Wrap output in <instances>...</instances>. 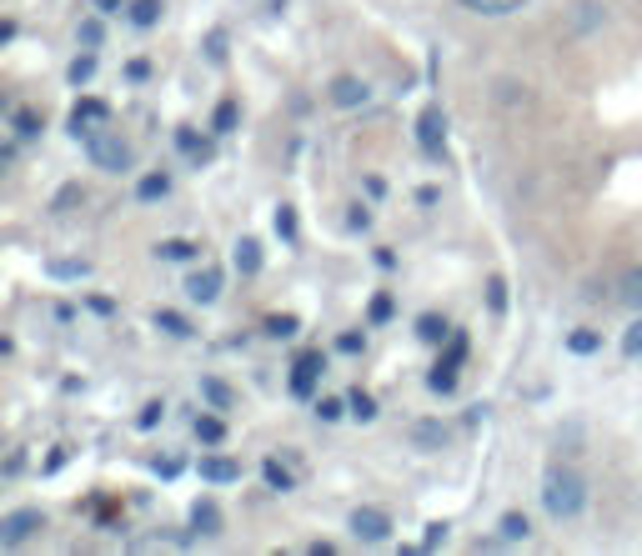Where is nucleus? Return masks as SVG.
Returning a JSON list of instances; mask_svg holds the SVG:
<instances>
[{
	"mask_svg": "<svg viewBox=\"0 0 642 556\" xmlns=\"http://www.w3.org/2000/svg\"><path fill=\"white\" fill-rule=\"evenodd\" d=\"M542 506H547L552 521L582 516V506H587V481H582L572 466H547V476H542Z\"/></svg>",
	"mask_w": 642,
	"mask_h": 556,
	"instance_id": "f257e3e1",
	"label": "nucleus"
},
{
	"mask_svg": "<svg viewBox=\"0 0 642 556\" xmlns=\"http://www.w3.org/2000/svg\"><path fill=\"white\" fill-rule=\"evenodd\" d=\"M81 146H86L91 166H101V171H111V176H121V171H131V166H136V151L121 141V131H101V126H91V131L81 136Z\"/></svg>",
	"mask_w": 642,
	"mask_h": 556,
	"instance_id": "f03ea898",
	"label": "nucleus"
},
{
	"mask_svg": "<svg viewBox=\"0 0 642 556\" xmlns=\"http://www.w3.org/2000/svg\"><path fill=\"white\" fill-rule=\"evenodd\" d=\"M41 531H46V516H41L36 506H21V511H11L6 521H0V546H6V551H16V546L36 541Z\"/></svg>",
	"mask_w": 642,
	"mask_h": 556,
	"instance_id": "7ed1b4c3",
	"label": "nucleus"
},
{
	"mask_svg": "<svg viewBox=\"0 0 642 556\" xmlns=\"http://www.w3.org/2000/svg\"><path fill=\"white\" fill-rule=\"evenodd\" d=\"M347 526H352V536L367 541V546H382V541L392 536V516H387L382 506H357V511L347 516Z\"/></svg>",
	"mask_w": 642,
	"mask_h": 556,
	"instance_id": "20e7f679",
	"label": "nucleus"
},
{
	"mask_svg": "<svg viewBox=\"0 0 642 556\" xmlns=\"http://www.w3.org/2000/svg\"><path fill=\"white\" fill-rule=\"evenodd\" d=\"M417 146H422L427 156H442V146H447V111H442V106H427V111L417 116Z\"/></svg>",
	"mask_w": 642,
	"mask_h": 556,
	"instance_id": "39448f33",
	"label": "nucleus"
},
{
	"mask_svg": "<svg viewBox=\"0 0 642 556\" xmlns=\"http://www.w3.org/2000/svg\"><path fill=\"white\" fill-rule=\"evenodd\" d=\"M327 101H332L337 111H362V106L372 101V86H367L362 76H337L332 91H327Z\"/></svg>",
	"mask_w": 642,
	"mask_h": 556,
	"instance_id": "423d86ee",
	"label": "nucleus"
},
{
	"mask_svg": "<svg viewBox=\"0 0 642 556\" xmlns=\"http://www.w3.org/2000/svg\"><path fill=\"white\" fill-rule=\"evenodd\" d=\"M221 286H226L221 266H201V271H191V281H186V296H191L196 306H216V301H221Z\"/></svg>",
	"mask_w": 642,
	"mask_h": 556,
	"instance_id": "0eeeda50",
	"label": "nucleus"
},
{
	"mask_svg": "<svg viewBox=\"0 0 642 556\" xmlns=\"http://www.w3.org/2000/svg\"><path fill=\"white\" fill-rule=\"evenodd\" d=\"M321 371H327V356H321V351H301L296 366H291V391L296 396H311V386H316Z\"/></svg>",
	"mask_w": 642,
	"mask_h": 556,
	"instance_id": "6e6552de",
	"label": "nucleus"
},
{
	"mask_svg": "<svg viewBox=\"0 0 642 556\" xmlns=\"http://www.w3.org/2000/svg\"><path fill=\"white\" fill-rule=\"evenodd\" d=\"M201 481H211V486H231V481H241V466H236L231 456H201Z\"/></svg>",
	"mask_w": 642,
	"mask_h": 556,
	"instance_id": "1a4fd4ad",
	"label": "nucleus"
},
{
	"mask_svg": "<svg viewBox=\"0 0 642 556\" xmlns=\"http://www.w3.org/2000/svg\"><path fill=\"white\" fill-rule=\"evenodd\" d=\"M191 526H196L201 536H221V526H226V521H221V506H216V501H196V506H191Z\"/></svg>",
	"mask_w": 642,
	"mask_h": 556,
	"instance_id": "9d476101",
	"label": "nucleus"
},
{
	"mask_svg": "<svg viewBox=\"0 0 642 556\" xmlns=\"http://www.w3.org/2000/svg\"><path fill=\"white\" fill-rule=\"evenodd\" d=\"M457 366H462V361H452V356H442V361L432 366V376H427V386H432L437 396H452V391H457Z\"/></svg>",
	"mask_w": 642,
	"mask_h": 556,
	"instance_id": "9b49d317",
	"label": "nucleus"
},
{
	"mask_svg": "<svg viewBox=\"0 0 642 556\" xmlns=\"http://www.w3.org/2000/svg\"><path fill=\"white\" fill-rule=\"evenodd\" d=\"M412 441H417L422 451H442V446H447V426H442V421H417V426H412Z\"/></svg>",
	"mask_w": 642,
	"mask_h": 556,
	"instance_id": "f8f14e48",
	"label": "nucleus"
},
{
	"mask_svg": "<svg viewBox=\"0 0 642 556\" xmlns=\"http://www.w3.org/2000/svg\"><path fill=\"white\" fill-rule=\"evenodd\" d=\"M231 261H236V271H241V276H256V271H261V246H256L251 236H241Z\"/></svg>",
	"mask_w": 642,
	"mask_h": 556,
	"instance_id": "ddd939ff",
	"label": "nucleus"
},
{
	"mask_svg": "<svg viewBox=\"0 0 642 556\" xmlns=\"http://www.w3.org/2000/svg\"><path fill=\"white\" fill-rule=\"evenodd\" d=\"M532 536V521L522 516V511H507L502 521H497V541H527Z\"/></svg>",
	"mask_w": 642,
	"mask_h": 556,
	"instance_id": "4468645a",
	"label": "nucleus"
},
{
	"mask_svg": "<svg viewBox=\"0 0 642 556\" xmlns=\"http://www.w3.org/2000/svg\"><path fill=\"white\" fill-rule=\"evenodd\" d=\"M347 411H352L357 421H377V396L362 391V386H352V391H347Z\"/></svg>",
	"mask_w": 642,
	"mask_h": 556,
	"instance_id": "2eb2a0df",
	"label": "nucleus"
},
{
	"mask_svg": "<svg viewBox=\"0 0 642 556\" xmlns=\"http://www.w3.org/2000/svg\"><path fill=\"white\" fill-rule=\"evenodd\" d=\"M467 11H477V16H512V11H522L527 0H462Z\"/></svg>",
	"mask_w": 642,
	"mask_h": 556,
	"instance_id": "dca6fc26",
	"label": "nucleus"
},
{
	"mask_svg": "<svg viewBox=\"0 0 642 556\" xmlns=\"http://www.w3.org/2000/svg\"><path fill=\"white\" fill-rule=\"evenodd\" d=\"M166 191H171V176H166V171H151V176L136 181V196H141V201H161Z\"/></svg>",
	"mask_w": 642,
	"mask_h": 556,
	"instance_id": "f3484780",
	"label": "nucleus"
},
{
	"mask_svg": "<svg viewBox=\"0 0 642 556\" xmlns=\"http://www.w3.org/2000/svg\"><path fill=\"white\" fill-rule=\"evenodd\" d=\"M567 351H572V356H592V351H602V336H597L592 326H577V331L567 336Z\"/></svg>",
	"mask_w": 642,
	"mask_h": 556,
	"instance_id": "a211bd4d",
	"label": "nucleus"
},
{
	"mask_svg": "<svg viewBox=\"0 0 642 556\" xmlns=\"http://www.w3.org/2000/svg\"><path fill=\"white\" fill-rule=\"evenodd\" d=\"M261 476H266V486H271V491H291V486H296V476H291L276 456H266V461H261Z\"/></svg>",
	"mask_w": 642,
	"mask_h": 556,
	"instance_id": "6ab92c4d",
	"label": "nucleus"
},
{
	"mask_svg": "<svg viewBox=\"0 0 642 556\" xmlns=\"http://www.w3.org/2000/svg\"><path fill=\"white\" fill-rule=\"evenodd\" d=\"M617 286H622V301H627L632 311H642V266H627Z\"/></svg>",
	"mask_w": 642,
	"mask_h": 556,
	"instance_id": "aec40b11",
	"label": "nucleus"
},
{
	"mask_svg": "<svg viewBox=\"0 0 642 556\" xmlns=\"http://www.w3.org/2000/svg\"><path fill=\"white\" fill-rule=\"evenodd\" d=\"M156 331H166V336L186 341V336H191V321H186L181 311H156Z\"/></svg>",
	"mask_w": 642,
	"mask_h": 556,
	"instance_id": "412c9836",
	"label": "nucleus"
},
{
	"mask_svg": "<svg viewBox=\"0 0 642 556\" xmlns=\"http://www.w3.org/2000/svg\"><path fill=\"white\" fill-rule=\"evenodd\" d=\"M221 436H226V421L221 416H196V441L201 446H221Z\"/></svg>",
	"mask_w": 642,
	"mask_h": 556,
	"instance_id": "4be33fe9",
	"label": "nucleus"
},
{
	"mask_svg": "<svg viewBox=\"0 0 642 556\" xmlns=\"http://www.w3.org/2000/svg\"><path fill=\"white\" fill-rule=\"evenodd\" d=\"M11 126H16V141H36V136H41V116H36V111H26V106L11 116Z\"/></svg>",
	"mask_w": 642,
	"mask_h": 556,
	"instance_id": "5701e85b",
	"label": "nucleus"
},
{
	"mask_svg": "<svg viewBox=\"0 0 642 556\" xmlns=\"http://www.w3.org/2000/svg\"><path fill=\"white\" fill-rule=\"evenodd\" d=\"M176 146H181L186 156H196V161H206V156H211V141H201L191 126H181V131H176Z\"/></svg>",
	"mask_w": 642,
	"mask_h": 556,
	"instance_id": "b1692460",
	"label": "nucleus"
},
{
	"mask_svg": "<svg viewBox=\"0 0 642 556\" xmlns=\"http://www.w3.org/2000/svg\"><path fill=\"white\" fill-rule=\"evenodd\" d=\"M417 336H422L427 346H437V341H447V336H452V326H447L442 316H422V321H417Z\"/></svg>",
	"mask_w": 642,
	"mask_h": 556,
	"instance_id": "393cba45",
	"label": "nucleus"
},
{
	"mask_svg": "<svg viewBox=\"0 0 642 556\" xmlns=\"http://www.w3.org/2000/svg\"><path fill=\"white\" fill-rule=\"evenodd\" d=\"M91 76H96V56H91V51H86V56H76V61L66 66V81H71V86H86Z\"/></svg>",
	"mask_w": 642,
	"mask_h": 556,
	"instance_id": "a878e982",
	"label": "nucleus"
},
{
	"mask_svg": "<svg viewBox=\"0 0 642 556\" xmlns=\"http://www.w3.org/2000/svg\"><path fill=\"white\" fill-rule=\"evenodd\" d=\"M56 281H81V276H91V261H51L46 266Z\"/></svg>",
	"mask_w": 642,
	"mask_h": 556,
	"instance_id": "bb28decb",
	"label": "nucleus"
},
{
	"mask_svg": "<svg viewBox=\"0 0 642 556\" xmlns=\"http://www.w3.org/2000/svg\"><path fill=\"white\" fill-rule=\"evenodd\" d=\"M131 21H136L141 31H151V26L161 21V0H136V6H131Z\"/></svg>",
	"mask_w": 642,
	"mask_h": 556,
	"instance_id": "cd10ccee",
	"label": "nucleus"
},
{
	"mask_svg": "<svg viewBox=\"0 0 642 556\" xmlns=\"http://www.w3.org/2000/svg\"><path fill=\"white\" fill-rule=\"evenodd\" d=\"M342 416H352L347 401H337V396H321L316 401V421H342Z\"/></svg>",
	"mask_w": 642,
	"mask_h": 556,
	"instance_id": "c85d7f7f",
	"label": "nucleus"
},
{
	"mask_svg": "<svg viewBox=\"0 0 642 556\" xmlns=\"http://www.w3.org/2000/svg\"><path fill=\"white\" fill-rule=\"evenodd\" d=\"M236 121H241L236 101H221V106H216V121H211V126H216V136H226V131H236Z\"/></svg>",
	"mask_w": 642,
	"mask_h": 556,
	"instance_id": "c756f323",
	"label": "nucleus"
},
{
	"mask_svg": "<svg viewBox=\"0 0 642 556\" xmlns=\"http://www.w3.org/2000/svg\"><path fill=\"white\" fill-rule=\"evenodd\" d=\"M156 256H161V261H191V256H196V246H191V241H161V246H156Z\"/></svg>",
	"mask_w": 642,
	"mask_h": 556,
	"instance_id": "7c9ffc66",
	"label": "nucleus"
},
{
	"mask_svg": "<svg viewBox=\"0 0 642 556\" xmlns=\"http://www.w3.org/2000/svg\"><path fill=\"white\" fill-rule=\"evenodd\" d=\"M201 396H206V401H211L216 411H226V406H231V391H226V386H221L216 376H206V381H201Z\"/></svg>",
	"mask_w": 642,
	"mask_h": 556,
	"instance_id": "2f4dec72",
	"label": "nucleus"
},
{
	"mask_svg": "<svg viewBox=\"0 0 642 556\" xmlns=\"http://www.w3.org/2000/svg\"><path fill=\"white\" fill-rule=\"evenodd\" d=\"M622 356H642V316L622 331Z\"/></svg>",
	"mask_w": 642,
	"mask_h": 556,
	"instance_id": "473e14b6",
	"label": "nucleus"
},
{
	"mask_svg": "<svg viewBox=\"0 0 642 556\" xmlns=\"http://www.w3.org/2000/svg\"><path fill=\"white\" fill-rule=\"evenodd\" d=\"M101 41H106V26H101V21H81V46H86V51H96Z\"/></svg>",
	"mask_w": 642,
	"mask_h": 556,
	"instance_id": "72a5a7b5",
	"label": "nucleus"
},
{
	"mask_svg": "<svg viewBox=\"0 0 642 556\" xmlns=\"http://www.w3.org/2000/svg\"><path fill=\"white\" fill-rule=\"evenodd\" d=\"M276 236H281V241H296V211H291V206L276 211Z\"/></svg>",
	"mask_w": 642,
	"mask_h": 556,
	"instance_id": "f704fd0d",
	"label": "nucleus"
},
{
	"mask_svg": "<svg viewBox=\"0 0 642 556\" xmlns=\"http://www.w3.org/2000/svg\"><path fill=\"white\" fill-rule=\"evenodd\" d=\"M266 336H276V341L296 336V316H271V321H266Z\"/></svg>",
	"mask_w": 642,
	"mask_h": 556,
	"instance_id": "c9c22d12",
	"label": "nucleus"
},
{
	"mask_svg": "<svg viewBox=\"0 0 642 556\" xmlns=\"http://www.w3.org/2000/svg\"><path fill=\"white\" fill-rule=\"evenodd\" d=\"M447 546V521H427V536H422V551H437Z\"/></svg>",
	"mask_w": 642,
	"mask_h": 556,
	"instance_id": "e433bc0d",
	"label": "nucleus"
},
{
	"mask_svg": "<svg viewBox=\"0 0 642 556\" xmlns=\"http://www.w3.org/2000/svg\"><path fill=\"white\" fill-rule=\"evenodd\" d=\"M487 306H492V311H507V281H502V276H492V286H487Z\"/></svg>",
	"mask_w": 642,
	"mask_h": 556,
	"instance_id": "4c0bfd02",
	"label": "nucleus"
},
{
	"mask_svg": "<svg viewBox=\"0 0 642 556\" xmlns=\"http://www.w3.org/2000/svg\"><path fill=\"white\" fill-rule=\"evenodd\" d=\"M161 416H166V406H161V401H146V406H141V416H136V426H141V431H151Z\"/></svg>",
	"mask_w": 642,
	"mask_h": 556,
	"instance_id": "58836bf2",
	"label": "nucleus"
},
{
	"mask_svg": "<svg viewBox=\"0 0 642 556\" xmlns=\"http://www.w3.org/2000/svg\"><path fill=\"white\" fill-rule=\"evenodd\" d=\"M206 56H211L216 66L226 61V31H211V41H206Z\"/></svg>",
	"mask_w": 642,
	"mask_h": 556,
	"instance_id": "ea45409f",
	"label": "nucleus"
},
{
	"mask_svg": "<svg viewBox=\"0 0 642 556\" xmlns=\"http://www.w3.org/2000/svg\"><path fill=\"white\" fill-rule=\"evenodd\" d=\"M362 346H367V336H357V331H342L337 336V351H347V356H357Z\"/></svg>",
	"mask_w": 642,
	"mask_h": 556,
	"instance_id": "a19ab883",
	"label": "nucleus"
},
{
	"mask_svg": "<svg viewBox=\"0 0 642 556\" xmlns=\"http://www.w3.org/2000/svg\"><path fill=\"white\" fill-rule=\"evenodd\" d=\"M347 221H352V231H367V226H372V211H367V206H352Z\"/></svg>",
	"mask_w": 642,
	"mask_h": 556,
	"instance_id": "79ce46f5",
	"label": "nucleus"
},
{
	"mask_svg": "<svg viewBox=\"0 0 642 556\" xmlns=\"http://www.w3.org/2000/svg\"><path fill=\"white\" fill-rule=\"evenodd\" d=\"M387 316H392V296H377L372 301V321H387Z\"/></svg>",
	"mask_w": 642,
	"mask_h": 556,
	"instance_id": "37998d69",
	"label": "nucleus"
},
{
	"mask_svg": "<svg viewBox=\"0 0 642 556\" xmlns=\"http://www.w3.org/2000/svg\"><path fill=\"white\" fill-rule=\"evenodd\" d=\"M96 6H101L106 16H116V11H121V0H96Z\"/></svg>",
	"mask_w": 642,
	"mask_h": 556,
	"instance_id": "c03bdc74",
	"label": "nucleus"
}]
</instances>
